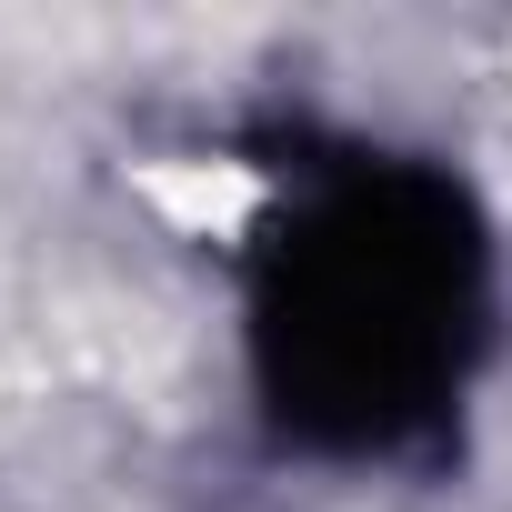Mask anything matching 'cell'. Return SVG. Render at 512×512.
Segmentation results:
<instances>
[{
  "label": "cell",
  "mask_w": 512,
  "mask_h": 512,
  "mask_svg": "<svg viewBox=\"0 0 512 512\" xmlns=\"http://www.w3.org/2000/svg\"><path fill=\"white\" fill-rule=\"evenodd\" d=\"M452 292H462V251L442 191L422 181L342 191L292 241V282H282L292 402L342 432H382L392 412H412L452 362Z\"/></svg>",
  "instance_id": "cell-1"
}]
</instances>
